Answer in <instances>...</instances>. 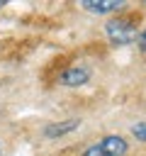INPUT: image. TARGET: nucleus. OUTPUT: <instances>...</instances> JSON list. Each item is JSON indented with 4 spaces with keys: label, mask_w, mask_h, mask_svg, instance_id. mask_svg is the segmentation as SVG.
I'll use <instances>...</instances> for the list:
<instances>
[{
    "label": "nucleus",
    "mask_w": 146,
    "mask_h": 156,
    "mask_svg": "<svg viewBox=\"0 0 146 156\" xmlns=\"http://www.w3.org/2000/svg\"><path fill=\"white\" fill-rule=\"evenodd\" d=\"M127 151H129V144H127L124 136H119V134H107V136H102L100 141L90 144L80 156H124Z\"/></svg>",
    "instance_id": "nucleus-1"
},
{
    "label": "nucleus",
    "mask_w": 146,
    "mask_h": 156,
    "mask_svg": "<svg viewBox=\"0 0 146 156\" xmlns=\"http://www.w3.org/2000/svg\"><path fill=\"white\" fill-rule=\"evenodd\" d=\"M105 32H107L109 41H112V44H117V46H127V44H131V41H136V39H139L136 27H134L129 20H124V17L109 20V22L105 24Z\"/></svg>",
    "instance_id": "nucleus-2"
},
{
    "label": "nucleus",
    "mask_w": 146,
    "mask_h": 156,
    "mask_svg": "<svg viewBox=\"0 0 146 156\" xmlns=\"http://www.w3.org/2000/svg\"><path fill=\"white\" fill-rule=\"evenodd\" d=\"M88 80H90V71L83 68V66H71L58 76V83L66 85V88H78V85H83Z\"/></svg>",
    "instance_id": "nucleus-3"
},
{
    "label": "nucleus",
    "mask_w": 146,
    "mask_h": 156,
    "mask_svg": "<svg viewBox=\"0 0 146 156\" xmlns=\"http://www.w3.org/2000/svg\"><path fill=\"white\" fill-rule=\"evenodd\" d=\"M80 7L88 12H95V15H109V12L122 10L124 2L122 0H80Z\"/></svg>",
    "instance_id": "nucleus-4"
},
{
    "label": "nucleus",
    "mask_w": 146,
    "mask_h": 156,
    "mask_svg": "<svg viewBox=\"0 0 146 156\" xmlns=\"http://www.w3.org/2000/svg\"><path fill=\"white\" fill-rule=\"evenodd\" d=\"M80 127V119H66V122H54V124H49L46 129H44V136L46 139H58V136H63V134H71L73 129H78Z\"/></svg>",
    "instance_id": "nucleus-5"
},
{
    "label": "nucleus",
    "mask_w": 146,
    "mask_h": 156,
    "mask_svg": "<svg viewBox=\"0 0 146 156\" xmlns=\"http://www.w3.org/2000/svg\"><path fill=\"white\" fill-rule=\"evenodd\" d=\"M131 134L139 139V141H146V122H136L131 127Z\"/></svg>",
    "instance_id": "nucleus-6"
},
{
    "label": "nucleus",
    "mask_w": 146,
    "mask_h": 156,
    "mask_svg": "<svg viewBox=\"0 0 146 156\" xmlns=\"http://www.w3.org/2000/svg\"><path fill=\"white\" fill-rule=\"evenodd\" d=\"M139 46H141V49L146 51V29H144V32L139 34Z\"/></svg>",
    "instance_id": "nucleus-7"
},
{
    "label": "nucleus",
    "mask_w": 146,
    "mask_h": 156,
    "mask_svg": "<svg viewBox=\"0 0 146 156\" xmlns=\"http://www.w3.org/2000/svg\"><path fill=\"white\" fill-rule=\"evenodd\" d=\"M2 7H5V0H0V10H2Z\"/></svg>",
    "instance_id": "nucleus-8"
},
{
    "label": "nucleus",
    "mask_w": 146,
    "mask_h": 156,
    "mask_svg": "<svg viewBox=\"0 0 146 156\" xmlns=\"http://www.w3.org/2000/svg\"><path fill=\"white\" fill-rule=\"evenodd\" d=\"M0 154H2V149H0Z\"/></svg>",
    "instance_id": "nucleus-9"
}]
</instances>
